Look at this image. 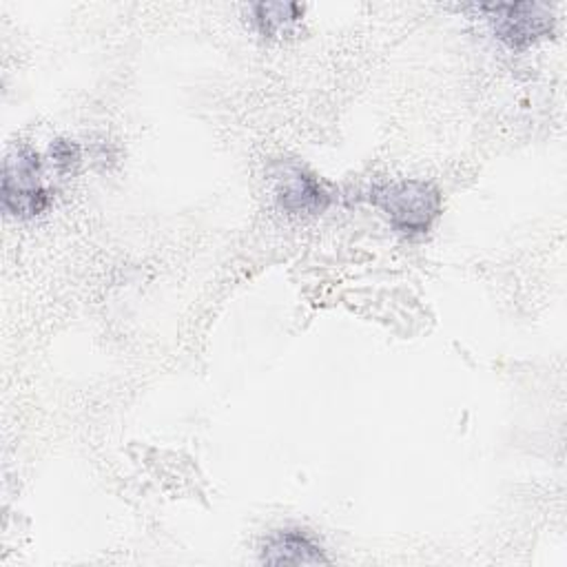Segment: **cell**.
Wrapping results in <instances>:
<instances>
[{"mask_svg": "<svg viewBox=\"0 0 567 567\" xmlns=\"http://www.w3.org/2000/svg\"><path fill=\"white\" fill-rule=\"evenodd\" d=\"M390 226L405 237H423L441 215V190L425 179H396L374 184L368 193Z\"/></svg>", "mask_w": 567, "mask_h": 567, "instance_id": "6da1fadb", "label": "cell"}, {"mask_svg": "<svg viewBox=\"0 0 567 567\" xmlns=\"http://www.w3.org/2000/svg\"><path fill=\"white\" fill-rule=\"evenodd\" d=\"M40 155L20 144L7 153L2 166V208L18 219H31L51 204V193L40 182Z\"/></svg>", "mask_w": 567, "mask_h": 567, "instance_id": "7a4b0ae2", "label": "cell"}, {"mask_svg": "<svg viewBox=\"0 0 567 567\" xmlns=\"http://www.w3.org/2000/svg\"><path fill=\"white\" fill-rule=\"evenodd\" d=\"M492 31L512 49H525L554 31V11L543 2L481 4Z\"/></svg>", "mask_w": 567, "mask_h": 567, "instance_id": "3957f363", "label": "cell"}, {"mask_svg": "<svg viewBox=\"0 0 567 567\" xmlns=\"http://www.w3.org/2000/svg\"><path fill=\"white\" fill-rule=\"evenodd\" d=\"M272 177L277 202L290 215H319L332 202L328 188L299 164H279Z\"/></svg>", "mask_w": 567, "mask_h": 567, "instance_id": "277c9868", "label": "cell"}, {"mask_svg": "<svg viewBox=\"0 0 567 567\" xmlns=\"http://www.w3.org/2000/svg\"><path fill=\"white\" fill-rule=\"evenodd\" d=\"M266 565H323L330 563L323 547L299 527H286L270 534L261 547Z\"/></svg>", "mask_w": 567, "mask_h": 567, "instance_id": "5b68a950", "label": "cell"}, {"mask_svg": "<svg viewBox=\"0 0 567 567\" xmlns=\"http://www.w3.org/2000/svg\"><path fill=\"white\" fill-rule=\"evenodd\" d=\"M303 16V7L297 2H257L252 4V20L268 38L279 35L295 20Z\"/></svg>", "mask_w": 567, "mask_h": 567, "instance_id": "8992f818", "label": "cell"}, {"mask_svg": "<svg viewBox=\"0 0 567 567\" xmlns=\"http://www.w3.org/2000/svg\"><path fill=\"white\" fill-rule=\"evenodd\" d=\"M51 157L60 171H71L80 162V146L69 140H55L51 144Z\"/></svg>", "mask_w": 567, "mask_h": 567, "instance_id": "52a82bcc", "label": "cell"}]
</instances>
